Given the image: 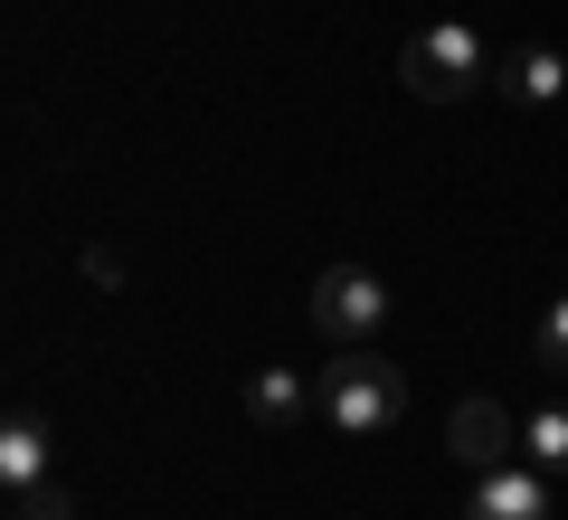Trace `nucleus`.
I'll list each match as a JSON object with an SVG mask.
<instances>
[{
    "instance_id": "nucleus-10",
    "label": "nucleus",
    "mask_w": 568,
    "mask_h": 520,
    "mask_svg": "<svg viewBox=\"0 0 568 520\" xmlns=\"http://www.w3.org/2000/svg\"><path fill=\"white\" fill-rule=\"evenodd\" d=\"M530 369L540 379H568V294H549L540 322H530Z\"/></svg>"
},
{
    "instance_id": "nucleus-4",
    "label": "nucleus",
    "mask_w": 568,
    "mask_h": 520,
    "mask_svg": "<svg viewBox=\"0 0 568 520\" xmlns=\"http://www.w3.org/2000/svg\"><path fill=\"white\" fill-rule=\"evenodd\" d=\"M465 520H559V492L540 463H493V473H474Z\"/></svg>"
},
{
    "instance_id": "nucleus-3",
    "label": "nucleus",
    "mask_w": 568,
    "mask_h": 520,
    "mask_svg": "<svg viewBox=\"0 0 568 520\" xmlns=\"http://www.w3.org/2000/svg\"><path fill=\"white\" fill-rule=\"evenodd\" d=\"M313 322H323L332 350H369L388 322V284L369 275V265H323L313 275Z\"/></svg>"
},
{
    "instance_id": "nucleus-2",
    "label": "nucleus",
    "mask_w": 568,
    "mask_h": 520,
    "mask_svg": "<svg viewBox=\"0 0 568 520\" xmlns=\"http://www.w3.org/2000/svg\"><path fill=\"white\" fill-rule=\"evenodd\" d=\"M398 85H407L417 104H465V95H484V85H493V48H484V29H465V20L417 29V39L398 48Z\"/></svg>"
},
{
    "instance_id": "nucleus-6",
    "label": "nucleus",
    "mask_w": 568,
    "mask_h": 520,
    "mask_svg": "<svg viewBox=\"0 0 568 520\" xmlns=\"http://www.w3.org/2000/svg\"><path fill=\"white\" fill-rule=\"evenodd\" d=\"M0 482H10V492L58 482V445H48V417H39V407H10V417H0Z\"/></svg>"
},
{
    "instance_id": "nucleus-8",
    "label": "nucleus",
    "mask_w": 568,
    "mask_h": 520,
    "mask_svg": "<svg viewBox=\"0 0 568 520\" xmlns=\"http://www.w3.org/2000/svg\"><path fill=\"white\" fill-rule=\"evenodd\" d=\"M246 417L256 426H304V417H323V388L294 379V369H256L246 379Z\"/></svg>"
},
{
    "instance_id": "nucleus-9",
    "label": "nucleus",
    "mask_w": 568,
    "mask_h": 520,
    "mask_svg": "<svg viewBox=\"0 0 568 520\" xmlns=\"http://www.w3.org/2000/svg\"><path fill=\"white\" fill-rule=\"evenodd\" d=\"M521 463H540V473H568V398H540L521 417Z\"/></svg>"
},
{
    "instance_id": "nucleus-11",
    "label": "nucleus",
    "mask_w": 568,
    "mask_h": 520,
    "mask_svg": "<svg viewBox=\"0 0 568 520\" xmlns=\"http://www.w3.org/2000/svg\"><path fill=\"white\" fill-rule=\"evenodd\" d=\"M20 520H77V501H67L58 482H39V492H20Z\"/></svg>"
},
{
    "instance_id": "nucleus-1",
    "label": "nucleus",
    "mask_w": 568,
    "mask_h": 520,
    "mask_svg": "<svg viewBox=\"0 0 568 520\" xmlns=\"http://www.w3.org/2000/svg\"><path fill=\"white\" fill-rule=\"evenodd\" d=\"M323 426L332 436H388L407 417V369L379 360V350H332L323 360Z\"/></svg>"
},
{
    "instance_id": "nucleus-7",
    "label": "nucleus",
    "mask_w": 568,
    "mask_h": 520,
    "mask_svg": "<svg viewBox=\"0 0 568 520\" xmlns=\"http://www.w3.org/2000/svg\"><path fill=\"white\" fill-rule=\"evenodd\" d=\"M493 85H503L511 104H559V95H568V58H559L549 39H521V48L493 58Z\"/></svg>"
},
{
    "instance_id": "nucleus-5",
    "label": "nucleus",
    "mask_w": 568,
    "mask_h": 520,
    "mask_svg": "<svg viewBox=\"0 0 568 520\" xmlns=\"http://www.w3.org/2000/svg\"><path fill=\"white\" fill-rule=\"evenodd\" d=\"M446 445L474 463V473H493V463H521V426H511V407H493V398H465L446 417Z\"/></svg>"
}]
</instances>
